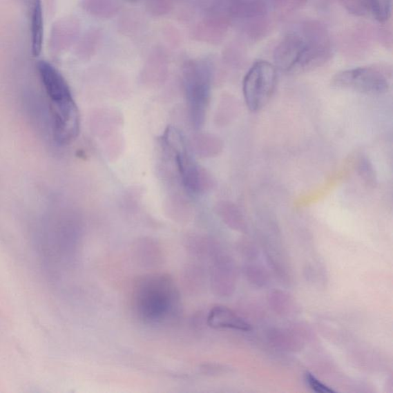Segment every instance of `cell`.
I'll list each match as a JSON object with an SVG mask.
<instances>
[{"label":"cell","instance_id":"obj_13","mask_svg":"<svg viewBox=\"0 0 393 393\" xmlns=\"http://www.w3.org/2000/svg\"><path fill=\"white\" fill-rule=\"evenodd\" d=\"M218 215L224 222L231 229L239 232H246V220L238 207L229 202H220L218 205Z\"/></svg>","mask_w":393,"mask_h":393},{"label":"cell","instance_id":"obj_9","mask_svg":"<svg viewBox=\"0 0 393 393\" xmlns=\"http://www.w3.org/2000/svg\"><path fill=\"white\" fill-rule=\"evenodd\" d=\"M213 284L219 294L230 296L236 287V269L227 256H220L213 274Z\"/></svg>","mask_w":393,"mask_h":393},{"label":"cell","instance_id":"obj_11","mask_svg":"<svg viewBox=\"0 0 393 393\" xmlns=\"http://www.w3.org/2000/svg\"><path fill=\"white\" fill-rule=\"evenodd\" d=\"M299 329H287L273 328L268 331L269 341L280 350L286 352H296L302 349L303 345V335Z\"/></svg>","mask_w":393,"mask_h":393},{"label":"cell","instance_id":"obj_14","mask_svg":"<svg viewBox=\"0 0 393 393\" xmlns=\"http://www.w3.org/2000/svg\"><path fill=\"white\" fill-rule=\"evenodd\" d=\"M250 260L245 265L244 273L245 278L254 287L262 288L270 284L271 275L265 267Z\"/></svg>","mask_w":393,"mask_h":393},{"label":"cell","instance_id":"obj_8","mask_svg":"<svg viewBox=\"0 0 393 393\" xmlns=\"http://www.w3.org/2000/svg\"><path fill=\"white\" fill-rule=\"evenodd\" d=\"M208 324L212 328L229 329L242 332H249L252 329L251 324L243 317L224 306L213 307L210 310Z\"/></svg>","mask_w":393,"mask_h":393},{"label":"cell","instance_id":"obj_16","mask_svg":"<svg viewBox=\"0 0 393 393\" xmlns=\"http://www.w3.org/2000/svg\"><path fill=\"white\" fill-rule=\"evenodd\" d=\"M357 172L365 184L371 188L376 187L377 184L376 170L368 157H361L357 164Z\"/></svg>","mask_w":393,"mask_h":393},{"label":"cell","instance_id":"obj_10","mask_svg":"<svg viewBox=\"0 0 393 393\" xmlns=\"http://www.w3.org/2000/svg\"><path fill=\"white\" fill-rule=\"evenodd\" d=\"M28 6L31 33L32 51L38 57L42 50L44 39V17L41 0H26Z\"/></svg>","mask_w":393,"mask_h":393},{"label":"cell","instance_id":"obj_2","mask_svg":"<svg viewBox=\"0 0 393 393\" xmlns=\"http://www.w3.org/2000/svg\"><path fill=\"white\" fill-rule=\"evenodd\" d=\"M38 70L50 102L54 139L59 144L70 143L79 132V110L70 88L63 75L47 61H39Z\"/></svg>","mask_w":393,"mask_h":393},{"label":"cell","instance_id":"obj_1","mask_svg":"<svg viewBox=\"0 0 393 393\" xmlns=\"http://www.w3.org/2000/svg\"><path fill=\"white\" fill-rule=\"evenodd\" d=\"M331 52L328 34L322 26L302 24L289 32L276 47L274 66L285 72L312 70L327 63Z\"/></svg>","mask_w":393,"mask_h":393},{"label":"cell","instance_id":"obj_17","mask_svg":"<svg viewBox=\"0 0 393 393\" xmlns=\"http://www.w3.org/2000/svg\"><path fill=\"white\" fill-rule=\"evenodd\" d=\"M343 8L356 17L370 15L372 0H341Z\"/></svg>","mask_w":393,"mask_h":393},{"label":"cell","instance_id":"obj_18","mask_svg":"<svg viewBox=\"0 0 393 393\" xmlns=\"http://www.w3.org/2000/svg\"><path fill=\"white\" fill-rule=\"evenodd\" d=\"M305 381L310 390L318 393H332L335 391L329 386L322 383L311 372H307L305 374Z\"/></svg>","mask_w":393,"mask_h":393},{"label":"cell","instance_id":"obj_5","mask_svg":"<svg viewBox=\"0 0 393 393\" xmlns=\"http://www.w3.org/2000/svg\"><path fill=\"white\" fill-rule=\"evenodd\" d=\"M277 85L276 67L267 61H258L247 73L243 82L246 104L251 112L265 108L272 98Z\"/></svg>","mask_w":393,"mask_h":393},{"label":"cell","instance_id":"obj_7","mask_svg":"<svg viewBox=\"0 0 393 393\" xmlns=\"http://www.w3.org/2000/svg\"><path fill=\"white\" fill-rule=\"evenodd\" d=\"M184 86L193 124L200 128L204 122L210 101V68L204 64L189 65L184 73Z\"/></svg>","mask_w":393,"mask_h":393},{"label":"cell","instance_id":"obj_3","mask_svg":"<svg viewBox=\"0 0 393 393\" xmlns=\"http://www.w3.org/2000/svg\"><path fill=\"white\" fill-rule=\"evenodd\" d=\"M133 306L144 322L155 324L171 320L179 307V294L175 282L168 275L144 276L133 289Z\"/></svg>","mask_w":393,"mask_h":393},{"label":"cell","instance_id":"obj_12","mask_svg":"<svg viewBox=\"0 0 393 393\" xmlns=\"http://www.w3.org/2000/svg\"><path fill=\"white\" fill-rule=\"evenodd\" d=\"M269 306L282 316H292L298 313V303L291 294L281 289H274L268 294Z\"/></svg>","mask_w":393,"mask_h":393},{"label":"cell","instance_id":"obj_6","mask_svg":"<svg viewBox=\"0 0 393 393\" xmlns=\"http://www.w3.org/2000/svg\"><path fill=\"white\" fill-rule=\"evenodd\" d=\"M164 140L175 155L178 170L186 189L195 193L210 189L213 184L211 178L193 160L181 133L174 128H169Z\"/></svg>","mask_w":393,"mask_h":393},{"label":"cell","instance_id":"obj_4","mask_svg":"<svg viewBox=\"0 0 393 393\" xmlns=\"http://www.w3.org/2000/svg\"><path fill=\"white\" fill-rule=\"evenodd\" d=\"M390 75L383 68L365 66L350 68L336 73L331 84L367 95H381L389 91Z\"/></svg>","mask_w":393,"mask_h":393},{"label":"cell","instance_id":"obj_15","mask_svg":"<svg viewBox=\"0 0 393 393\" xmlns=\"http://www.w3.org/2000/svg\"><path fill=\"white\" fill-rule=\"evenodd\" d=\"M197 151L203 156L213 157L222 153L224 143L218 136L213 135H203L197 140Z\"/></svg>","mask_w":393,"mask_h":393}]
</instances>
